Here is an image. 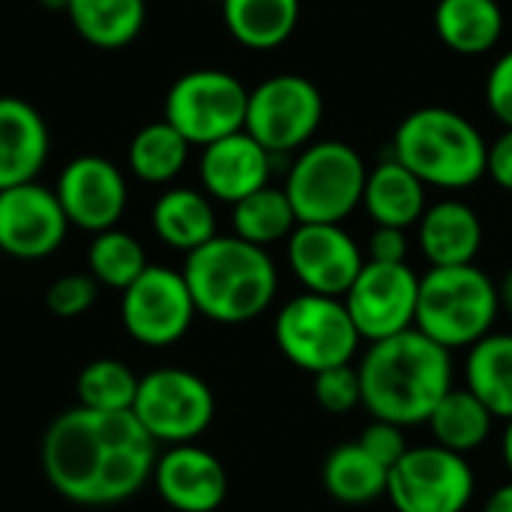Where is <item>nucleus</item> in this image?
<instances>
[{
	"mask_svg": "<svg viewBox=\"0 0 512 512\" xmlns=\"http://www.w3.org/2000/svg\"><path fill=\"white\" fill-rule=\"evenodd\" d=\"M228 33L249 51L285 45L300 24V0H222Z\"/></svg>",
	"mask_w": 512,
	"mask_h": 512,
	"instance_id": "24",
	"label": "nucleus"
},
{
	"mask_svg": "<svg viewBox=\"0 0 512 512\" xmlns=\"http://www.w3.org/2000/svg\"><path fill=\"white\" fill-rule=\"evenodd\" d=\"M393 159L435 189H468L486 177L489 144L483 132L453 108L411 111L393 135Z\"/></svg>",
	"mask_w": 512,
	"mask_h": 512,
	"instance_id": "4",
	"label": "nucleus"
},
{
	"mask_svg": "<svg viewBox=\"0 0 512 512\" xmlns=\"http://www.w3.org/2000/svg\"><path fill=\"white\" fill-rule=\"evenodd\" d=\"M150 225L165 246L180 249L186 255L216 237V213H213L210 195L198 189H186V186L165 189L156 198Z\"/></svg>",
	"mask_w": 512,
	"mask_h": 512,
	"instance_id": "22",
	"label": "nucleus"
},
{
	"mask_svg": "<svg viewBox=\"0 0 512 512\" xmlns=\"http://www.w3.org/2000/svg\"><path fill=\"white\" fill-rule=\"evenodd\" d=\"M66 15L75 33L102 51L126 48L147 21V0H69Z\"/></svg>",
	"mask_w": 512,
	"mask_h": 512,
	"instance_id": "25",
	"label": "nucleus"
},
{
	"mask_svg": "<svg viewBox=\"0 0 512 512\" xmlns=\"http://www.w3.org/2000/svg\"><path fill=\"white\" fill-rule=\"evenodd\" d=\"M198 309L189 294L183 273L171 267L150 264L126 291L120 303V318L126 333L147 348H168L180 342Z\"/></svg>",
	"mask_w": 512,
	"mask_h": 512,
	"instance_id": "12",
	"label": "nucleus"
},
{
	"mask_svg": "<svg viewBox=\"0 0 512 512\" xmlns=\"http://www.w3.org/2000/svg\"><path fill=\"white\" fill-rule=\"evenodd\" d=\"M273 159L276 156L270 150H264L246 129H240L201 147V186L210 198L234 207L252 192L270 186Z\"/></svg>",
	"mask_w": 512,
	"mask_h": 512,
	"instance_id": "18",
	"label": "nucleus"
},
{
	"mask_svg": "<svg viewBox=\"0 0 512 512\" xmlns=\"http://www.w3.org/2000/svg\"><path fill=\"white\" fill-rule=\"evenodd\" d=\"M417 240L432 267H465L480 255L483 222L471 204L447 198L426 207L417 222Z\"/></svg>",
	"mask_w": 512,
	"mask_h": 512,
	"instance_id": "20",
	"label": "nucleus"
},
{
	"mask_svg": "<svg viewBox=\"0 0 512 512\" xmlns=\"http://www.w3.org/2000/svg\"><path fill=\"white\" fill-rule=\"evenodd\" d=\"M492 420H495L492 411L468 387H453L441 399V405L432 411L426 426L435 438L432 444L453 450L459 456H468L489 441Z\"/></svg>",
	"mask_w": 512,
	"mask_h": 512,
	"instance_id": "28",
	"label": "nucleus"
},
{
	"mask_svg": "<svg viewBox=\"0 0 512 512\" xmlns=\"http://www.w3.org/2000/svg\"><path fill=\"white\" fill-rule=\"evenodd\" d=\"M363 264V249L342 225H297L288 237V267L306 294L342 300Z\"/></svg>",
	"mask_w": 512,
	"mask_h": 512,
	"instance_id": "14",
	"label": "nucleus"
},
{
	"mask_svg": "<svg viewBox=\"0 0 512 512\" xmlns=\"http://www.w3.org/2000/svg\"><path fill=\"white\" fill-rule=\"evenodd\" d=\"M54 195L69 219V225L102 234L117 228L126 213L129 189L123 171L105 156H78L72 159L54 186Z\"/></svg>",
	"mask_w": 512,
	"mask_h": 512,
	"instance_id": "16",
	"label": "nucleus"
},
{
	"mask_svg": "<svg viewBox=\"0 0 512 512\" xmlns=\"http://www.w3.org/2000/svg\"><path fill=\"white\" fill-rule=\"evenodd\" d=\"M501 315L498 282L477 264L432 267L420 276L417 330L441 348L462 351L486 339Z\"/></svg>",
	"mask_w": 512,
	"mask_h": 512,
	"instance_id": "5",
	"label": "nucleus"
},
{
	"mask_svg": "<svg viewBox=\"0 0 512 512\" xmlns=\"http://www.w3.org/2000/svg\"><path fill=\"white\" fill-rule=\"evenodd\" d=\"M465 387L492 411L512 420V333H489L465 360Z\"/></svg>",
	"mask_w": 512,
	"mask_h": 512,
	"instance_id": "26",
	"label": "nucleus"
},
{
	"mask_svg": "<svg viewBox=\"0 0 512 512\" xmlns=\"http://www.w3.org/2000/svg\"><path fill=\"white\" fill-rule=\"evenodd\" d=\"M96 297H99V282L90 273H66L48 285L45 306L57 318H78L96 303Z\"/></svg>",
	"mask_w": 512,
	"mask_h": 512,
	"instance_id": "34",
	"label": "nucleus"
},
{
	"mask_svg": "<svg viewBox=\"0 0 512 512\" xmlns=\"http://www.w3.org/2000/svg\"><path fill=\"white\" fill-rule=\"evenodd\" d=\"M249 90L225 69H192L165 93V120L192 144L207 147L246 129Z\"/></svg>",
	"mask_w": 512,
	"mask_h": 512,
	"instance_id": "8",
	"label": "nucleus"
},
{
	"mask_svg": "<svg viewBox=\"0 0 512 512\" xmlns=\"http://www.w3.org/2000/svg\"><path fill=\"white\" fill-rule=\"evenodd\" d=\"M183 279L198 315L237 327L264 315L279 291V270L267 249L216 234L210 243L186 255Z\"/></svg>",
	"mask_w": 512,
	"mask_h": 512,
	"instance_id": "3",
	"label": "nucleus"
},
{
	"mask_svg": "<svg viewBox=\"0 0 512 512\" xmlns=\"http://www.w3.org/2000/svg\"><path fill=\"white\" fill-rule=\"evenodd\" d=\"M486 174L492 177L495 186H501L504 192H512V129H504V132L489 144Z\"/></svg>",
	"mask_w": 512,
	"mask_h": 512,
	"instance_id": "38",
	"label": "nucleus"
},
{
	"mask_svg": "<svg viewBox=\"0 0 512 512\" xmlns=\"http://www.w3.org/2000/svg\"><path fill=\"white\" fill-rule=\"evenodd\" d=\"M69 219L42 183H21L0 192V252L18 261H39L60 249Z\"/></svg>",
	"mask_w": 512,
	"mask_h": 512,
	"instance_id": "15",
	"label": "nucleus"
},
{
	"mask_svg": "<svg viewBox=\"0 0 512 512\" xmlns=\"http://www.w3.org/2000/svg\"><path fill=\"white\" fill-rule=\"evenodd\" d=\"M48 486L81 507H111L135 498L156 468V441L132 411L69 408L42 435Z\"/></svg>",
	"mask_w": 512,
	"mask_h": 512,
	"instance_id": "1",
	"label": "nucleus"
},
{
	"mask_svg": "<svg viewBox=\"0 0 512 512\" xmlns=\"http://www.w3.org/2000/svg\"><path fill=\"white\" fill-rule=\"evenodd\" d=\"M357 444H360L375 462H381L387 471H390L393 465H399V459L411 450L408 441H405V429H402V426H393V423H384V420H372V423L360 432Z\"/></svg>",
	"mask_w": 512,
	"mask_h": 512,
	"instance_id": "35",
	"label": "nucleus"
},
{
	"mask_svg": "<svg viewBox=\"0 0 512 512\" xmlns=\"http://www.w3.org/2000/svg\"><path fill=\"white\" fill-rule=\"evenodd\" d=\"M474 492L477 477L468 459L438 444L411 447L387 477V498L396 512H465Z\"/></svg>",
	"mask_w": 512,
	"mask_h": 512,
	"instance_id": "11",
	"label": "nucleus"
},
{
	"mask_svg": "<svg viewBox=\"0 0 512 512\" xmlns=\"http://www.w3.org/2000/svg\"><path fill=\"white\" fill-rule=\"evenodd\" d=\"M369 168L363 156L336 138L303 147L285 177V195L300 225H342L363 207Z\"/></svg>",
	"mask_w": 512,
	"mask_h": 512,
	"instance_id": "6",
	"label": "nucleus"
},
{
	"mask_svg": "<svg viewBox=\"0 0 512 512\" xmlns=\"http://www.w3.org/2000/svg\"><path fill=\"white\" fill-rule=\"evenodd\" d=\"M435 30L450 51L480 57L501 42L504 9L498 0H438Z\"/></svg>",
	"mask_w": 512,
	"mask_h": 512,
	"instance_id": "23",
	"label": "nucleus"
},
{
	"mask_svg": "<svg viewBox=\"0 0 512 512\" xmlns=\"http://www.w3.org/2000/svg\"><path fill=\"white\" fill-rule=\"evenodd\" d=\"M132 414L156 444L177 447L192 444L210 429L216 399L201 375L168 366L141 375Z\"/></svg>",
	"mask_w": 512,
	"mask_h": 512,
	"instance_id": "9",
	"label": "nucleus"
},
{
	"mask_svg": "<svg viewBox=\"0 0 512 512\" xmlns=\"http://www.w3.org/2000/svg\"><path fill=\"white\" fill-rule=\"evenodd\" d=\"M273 336L285 360L309 375L348 366L363 342L345 300L321 294L288 300L273 321Z\"/></svg>",
	"mask_w": 512,
	"mask_h": 512,
	"instance_id": "7",
	"label": "nucleus"
},
{
	"mask_svg": "<svg viewBox=\"0 0 512 512\" xmlns=\"http://www.w3.org/2000/svg\"><path fill=\"white\" fill-rule=\"evenodd\" d=\"M483 512H512V483L498 486V489L489 495V501H486Z\"/></svg>",
	"mask_w": 512,
	"mask_h": 512,
	"instance_id": "39",
	"label": "nucleus"
},
{
	"mask_svg": "<svg viewBox=\"0 0 512 512\" xmlns=\"http://www.w3.org/2000/svg\"><path fill=\"white\" fill-rule=\"evenodd\" d=\"M189 141L162 117L156 123L141 126L126 150L129 171L150 183V186H165L171 183L189 162Z\"/></svg>",
	"mask_w": 512,
	"mask_h": 512,
	"instance_id": "29",
	"label": "nucleus"
},
{
	"mask_svg": "<svg viewBox=\"0 0 512 512\" xmlns=\"http://www.w3.org/2000/svg\"><path fill=\"white\" fill-rule=\"evenodd\" d=\"M138 381L141 378L126 363L114 357H99L87 363L75 381L78 405L90 411H132Z\"/></svg>",
	"mask_w": 512,
	"mask_h": 512,
	"instance_id": "32",
	"label": "nucleus"
},
{
	"mask_svg": "<svg viewBox=\"0 0 512 512\" xmlns=\"http://www.w3.org/2000/svg\"><path fill=\"white\" fill-rule=\"evenodd\" d=\"M324 120V96L303 75H273L249 90L246 132L273 156L309 147Z\"/></svg>",
	"mask_w": 512,
	"mask_h": 512,
	"instance_id": "10",
	"label": "nucleus"
},
{
	"mask_svg": "<svg viewBox=\"0 0 512 512\" xmlns=\"http://www.w3.org/2000/svg\"><path fill=\"white\" fill-rule=\"evenodd\" d=\"M153 486L171 510L216 512L228 498V471L210 450L177 444L156 459Z\"/></svg>",
	"mask_w": 512,
	"mask_h": 512,
	"instance_id": "17",
	"label": "nucleus"
},
{
	"mask_svg": "<svg viewBox=\"0 0 512 512\" xmlns=\"http://www.w3.org/2000/svg\"><path fill=\"white\" fill-rule=\"evenodd\" d=\"M498 297H501V312H507L512 318V267L504 273V279L498 282Z\"/></svg>",
	"mask_w": 512,
	"mask_h": 512,
	"instance_id": "40",
	"label": "nucleus"
},
{
	"mask_svg": "<svg viewBox=\"0 0 512 512\" xmlns=\"http://www.w3.org/2000/svg\"><path fill=\"white\" fill-rule=\"evenodd\" d=\"M417 294H420V276L408 267V261L405 264L366 261L342 300L360 339L372 345L399 336L405 330H414Z\"/></svg>",
	"mask_w": 512,
	"mask_h": 512,
	"instance_id": "13",
	"label": "nucleus"
},
{
	"mask_svg": "<svg viewBox=\"0 0 512 512\" xmlns=\"http://www.w3.org/2000/svg\"><path fill=\"white\" fill-rule=\"evenodd\" d=\"M363 207L375 225L408 231L411 225H417L423 219V213L429 207L426 183L417 174H411L402 162L384 159L366 177Z\"/></svg>",
	"mask_w": 512,
	"mask_h": 512,
	"instance_id": "21",
	"label": "nucleus"
},
{
	"mask_svg": "<svg viewBox=\"0 0 512 512\" xmlns=\"http://www.w3.org/2000/svg\"><path fill=\"white\" fill-rule=\"evenodd\" d=\"M408 258V237L402 228H384L375 225L369 246H366V261H378V264H405Z\"/></svg>",
	"mask_w": 512,
	"mask_h": 512,
	"instance_id": "37",
	"label": "nucleus"
},
{
	"mask_svg": "<svg viewBox=\"0 0 512 512\" xmlns=\"http://www.w3.org/2000/svg\"><path fill=\"white\" fill-rule=\"evenodd\" d=\"M501 456H504V465L512 474V420H507V429H504V438H501Z\"/></svg>",
	"mask_w": 512,
	"mask_h": 512,
	"instance_id": "41",
	"label": "nucleus"
},
{
	"mask_svg": "<svg viewBox=\"0 0 512 512\" xmlns=\"http://www.w3.org/2000/svg\"><path fill=\"white\" fill-rule=\"evenodd\" d=\"M390 471L375 462L357 441L336 447L321 465V483L327 495L348 507H363L387 495Z\"/></svg>",
	"mask_w": 512,
	"mask_h": 512,
	"instance_id": "27",
	"label": "nucleus"
},
{
	"mask_svg": "<svg viewBox=\"0 0 512 512\" xmlns=\"http://www.w3.org/2000/svg\"><path fill=\"white\" fill-rule=\"evenodd\" d=\"M486 105L489 111L504 123V129H512V48L504 51L486 78Z\"/></svg>",
	"mask_w": 512,
	"mask_h": 512,
	"instance_id": "36",
	"label": "nucleus"
},
{
	"mask_svg": "<svg viewBox=\"0 0 512 512\" xmlns=\"http://www.w3.org/2000/svg\"><path fill=\"white\" fill-rule=\"evenodd\" d=\"M312 396L327 414H351L363 405V384L357 366H336L312 375Z\"/></svg>",
	"mask_w": 512,
	"mask_h": 512,
	"instance_id": "33",
	"label": "nucleus"
},
{
	"mask_svg": "<svg viewBox=\"0 0 512 512\" xmlns=\"http://www.w3.org/2000/svg\"><path fill=\"white\" fill-rule=\"evenodd\" d=\"M48 153L51 135L45 117L18 96H0V192L33 183Z\"/></svg>",
	"mask_w": 512,
	"mask_h": 512,
	"instance_id": "19",
	"label": "nucleus"
},
{
	"mask_svg": "<svg viewBox=\"0 0 512 512\" xmlns=\"http://www.w3.org/2000/svg\"><path fill=\"white\" fill-rule=\"evenodd\" d=\"M147 267L150 264L144 255V246L132 234H126L120 228L93 234V243L87 249V273L99 285L126 291Z\"/></svg>",
	"mask_w": 512,
	"mask_h": 512,
	"instance_id": "31",
	"label": "nucleus"
},
{
	"mask_svg": "<svg viewBox=\"0 0 512 512\" xmlns=\"http://www.w3.org/2000/svg\"><path fill=\"white\" fill-rule=\"evenodd\" d=\"M231 225H234V234L240 240L267 249L279 240H288L300 222H297V213H294L285 189L282 186H264V189H258L249 198L234 204Z\"/></svg>",
	"mask_w": 512,
	"mask_h": 512,
	"instance_id": "30",
	"label": "nucleus"
},
{
	"mask_svg": "<svg viewBox=\"0 0 512 512\" xmlns=\"http://www.w3.org/2000/svg\"><path fill=\"white\" fill-rule=\"evenodd\" d=\"M363 408L372 420L393 426H423L453 390V354L417 327L372 342L360 366Z\"/></svg>",
	"mask_w": 512,
	"mask_h": 512,
	"instance_id": "2",
	"label": "nucleus"
}]
</instances>
